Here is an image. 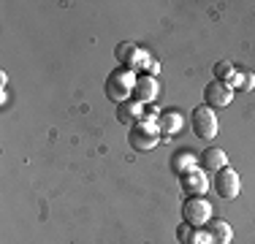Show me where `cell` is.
I'll return each mask as SVG.
<instances>
[{"instance_id": "10", "label": "cell", "mask_w": 255, "mask_h": 244, "mask_svg": "<svg viewBox=\"0 0 255 244\" xmlns=\"http://www.w3.org/2000/svg\"><path fill=\"white\" fill-rule=\"evenodd\" d=\"M206 231H209L212 244H231V239H234V231H231V225L226 220H212V223H206Z\"/></svg>"}, {"instance_id": "4", "label": "cell", "mask_w": 255, "mask_h": 244, "mask_svg": "<svg viewBox=\"0 0 255 244\" xmlns=\"http://www.w3.org/2000/svg\"><path fill=\"white\" fill-rule=\"evenodd\" d=\"M182 217H185V223H190L193 228L206 225L212 220V204L204 195H193V198H187L185 206H182Z\"/></svg>"}, {"instance_id": "3", "label": "cell", "mask_w": 255, "mask_h": 244, "mask_svg": "<svg viewBox=\"0 0 255 244\" xmlns=\"http://www.w3.org/2000/svg\"><path fill=\"white\" fill-rule=\"evenodd\" d=\"M190 127H193V133H196V138H204V141L215 138L217 136V114H215V109H209V106L193 109Z\"/></svg>"}, {"instance_id": "7", "label": "cell", "mask_w": 255, "mask_h": 244, "mask_svg": "<svg viewBox=\"0 0 255 244\" xmlns=\"http://www.w3.org/2000/svg\"><path fill=\"white\" fill-rule=\"evenodd\" d=\"M155 98H157V79H155V76H147V73L136 76L133 101H138V103H152Z\"/></svg>"}, {"instance_id": "13", "label": "cell", "mask_w": 255, "mask_h": 244, "mask_svg": "<svg viewBox=\"0 0 255 244\" xmlns=\"http://www.w3.org/2000/svg\"><path fill=\"white\" fill-rule=\"evenodd\" d=\"M193 163H196V155H193L190 149H179L171 160V168L177 171V174H185V171L193 168Z\"/></svg>"}, {"instance_id": "9", "label": "cell", "mask_w": 255, "mask_h": 244, "mask_svg": "<svg viewBox=\"0 0 255 244\" xmlns=\"http://www.w3.org/2000/svg\"><path fill=\"white\" fill-rule=\"evenodd\" d=\"M117 120L123 122V125H136V122H141L144 120V103H138V101H125V103H120V109H117Z\"/></svg>"}, {"instance_id": "16", "label": "cell", "mask_w": 255, "mask_h": 244, "mask_svg": "<svg viewBox=\"0 0 255 244\" xmlns=\"http://www.w3.org/2000/svg\"><path fill=\"white\" fill-rule=\"evenodd\" d=\"M144 120H149V122H157V120H160V112H157L152 103H149V106L144 109Z\"/></svg>"}, {"instance_id": "11", "label": "cell", "mask_w": 255, "mask_h": 244, "mask_svg": "<svg viewBox=\"0 0 255 244\" xmlns=\"http://www.w3.org/2000/svg\"><path fill=\"white\" fill-rule=\"evenodd\" d=\"M201 166L204 171H220V168H226L228 166V157H226V152L220 149V146H209V149L201 155Z\"/></svg>"}, {"instance_id": "12", "label": "cell", "mask_w": 255, "mask_h": 244, "mask_svg": "<svg viewBox=\"0 0 255 244\" xmlns=\"http://www.w3.org/2000/svg\"><path fill=\"white\" fill-rule=\"evenodd\" d=\"M157 127H160V136H174V133L182 127V117L179 114H160V120H157Z\"/></svg>"}, {"instance_id": "14", "label": "cell", "mask_w": 255, "mask_h": 244, "mask_svg": "<svg viewBox=\"0 0 255 244\" xmlns=\"http://www.w3.org/2000/svg\"><path fill=\"white\" fill-rule=\"evenodd\" d=\"M215 76H217V82H226V84H231V79L236 76V73H234V65H231L228 60H220V63L215 65Z\"/></svg>"}, {"instance_id": "15", "label": "cell", "mask_w": 255, "mask_h": 244, "mask_svg": "<svg viewBox=\"0 0 255 244\" xmlns=\"http://www.w3.org/2000/svg\"><path fill=\"white\" fill-rule=\"evenodd\" d=\"M177 239L182 242V244H190L196 236H193V225L190 223H182L179 228H177Z\"/></svg>"}, {"instance_id": "6", "label": "cell", "mask_w": 255, "mask_h": 244, "mask_svg": "<svg viewBox=\"0 0 255 244\" xmlns=\"http://www.w3.org/2000/svg\"><path fill=\"white\" fill-rule=\"evenodd\" d=\"M204 98H206V106L209 109H223L234 101V87H228L226 82H217L215 79L212 84H206Z\"/></svg>"}, {"instance_id": "1", "label": "cell", "mask_w": 255, "mask_h": 244, "mask_svg": "<svg viewBox=\"0 0 255 244\" xmlns=\"http://www.w3.org/2000/svg\"><path fill=\"white\" fill-rule=\"evenodd\" d=\"M133 87H136V73H133L130 68H125V65L114 68L106 76V82H103V93H106V98H109V101H114V103L130 101V98H133Z\"/></svg>"}, {"instance_id": "5", "label": "cell", "mask_w": 255, "mask_h": 244, "mask_svg": "<svg viewBox=\"0 0 255 244\" xmlns=\"http://www.w3.org/2000/svg\"><path fill=\"white\" fill-rule=\"evenodd\" d=\"M242 190V182H239V174H236L234 168H220L215 174V193L220 195V198H226V201H234L236 195H239Z\"/></svg>"}, {"instance_id": "8", "label": "cell", "mask_w": 255, "mask_h": 244, "mask_svg": "<svg viewBox=\"0 0 255 244\" xmlns=\"http://www.w3.org/2000/svg\"><path fill=\"white\" fill-rule=\"evenodd\" d=\"M182 176V190H185L187 195H201L206 187H209V182H206V176H204V171H198V168H190V171H185V174H179Z\"/></svg>"}, {"instance_id": "2", "label": "cell", "mask_w": 255, "mask_h": 244, "mask_svg": "<svg viewBox=\"0 0 255 244\" xmlns=\"http://www.w3.org/2000/svg\"><path fill=\"white\" fill-rule=\"evenodd\" d=\"M157 141H160V127H157V122L141 120V122H136V125H130L128 144H130L136 152H149V149H155Z\"/></svg>"}]
</instances>
